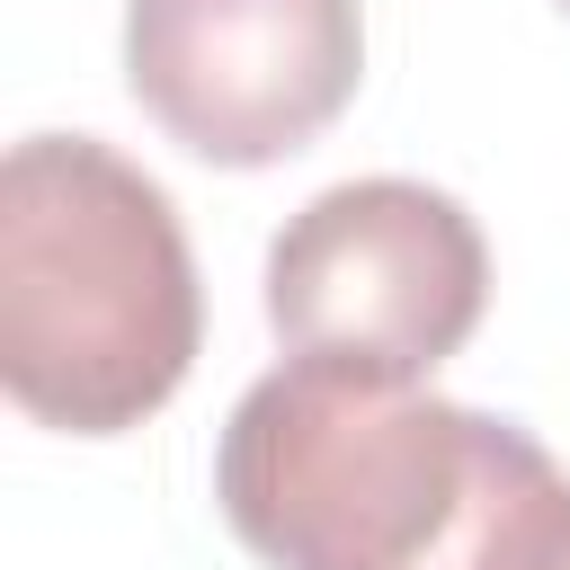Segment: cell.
<instances>
[{
	"label": "cell",
	"mask_w": 570,
	"mask_h": 570,
	"mask_svg": "<svg viewBox=\"0 0 570 570\" xmlns=\"http://www.w3.org/2000/svg\"><path fill=\"white\" fill-rule=\"evenodd\" d=\"M561 463L499 410L285 356L214 436L223 525L267 570H499Z\"/></svg>",
	"instance_id": "1"
},
{
	"label": "cell",
	"mask_w": 570,
	"mask_h": 570,
	"mask_svg": "<svg viewBox=\"0 0 570 570\" xmlns=\"http://www.w3.org/2000/svg\"><path fill=\"white\" fill-rule=\"evenodd\" d=\"M205 347V294L160 178L98 134L0 160V383L36 428L125 436Z\"/></svg>",
	"instance_id": "2"
},
{
	"label": "cell",
	"mask_w": 570,
	"mask_h": 570,
	"mask_svg": "<svg viewBox=\"0 0 570 570\" xmlns=\"http://www.w3.org/2000/svg\"><path fill=\"white\" fill-rule=\"evenodd\" d=\"M490 312L481 223L428 178H338L267 240V330L285 356L428 383Z\"/></svg>",
	"instance_id": "3"
},
{
	"label": "cell",
	"mask_w": 570,
	"mask_h": 570,
	"mask_svg": "<svg viewBox=\"0 0 570 570\" xmlns=\"http://www.w3.org/2000/svg\"><path fill=\"white\" fill-rule=\"evenodd\" d=\"M365 80L356 0H125L134 107L214 169H276Z\"/></svg>",
	"instance_id": "4"
},
{
	"label": "cell",
	"mask_w": 570,
	"mask_h": 570,
	"mask_svg": "<svg viewBox=\"0 0 570 570\" xmlns=\"http://www.w3.org/2000/svg\"><path fill=\"white\" fill-rule=\"evenodd\" d=\"M499 570H570V481H552V490L525 508V525L508 534Z\"/></svg>",
	"instance_id": "5"
},
{
	"label": "cell",
	"mask_w": 570,
	"mask_h": 570,
	"mask_svg": "<svg viewBox=\"0 0 570 570\" xmlns=\"http://www.w3.org/2000/svg\"><path fill=\"white\" fill-rule=\"evenodd\" d=\"M561 9H570V0H561Z\"/></svg>",
	"instance_id": "6"
}]
</instances>
